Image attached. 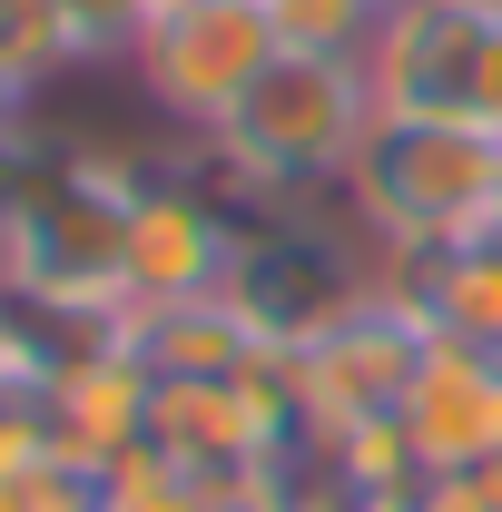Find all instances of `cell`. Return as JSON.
Segmentation results:
<instances>
[{
  "label": "cell",
  "mask_w": 502,
  "mask_h": 512,
  "mask_svg": "<svg viewBox=\"0 0 502 512\" xmlns=\"http://www.w3.org/2000/svg\"><path fill=\"white\" fill-rule=\"evenodd\" d=\"M384 99L365 60H325V50H276V60L256 69V89L227 109V119L207 128L188 148V178L217 188V207L256 227L247 207H296L315 188H345L355 178V158H365V138H375Z\"/></svg>",
  "instance_id": "1"
},
{
  "label": "cell",
  "mask_w": 502,
  "mask_h": 512,
  "mask_svg": "<svg viewBox=\"0 0 502 512\" xmlns=\"http://www.w3.org/2000/svg\"><path fill=\"white\" fill-rule=\"evenodd\" d=\"M493 188H502V138L473 119H414V109H384L345 207L384 256H434L463 237H493Z\"/></svg>",
  "instance_id": "2"
},
{
  "label": "cell",
  "mask_w": 502,
  "mask_h": 512,
  "mask_svg": "<svg viewBox=\"0 0 502 512\" xmlns=\"http://www.w3.org/2000/svg\"><path fill=\"white\" fill-rule=\"evenodd\" d=\"M384 296V266H375V237L345 217H266L237 266H227V306L256 325L266 355H306L315 335H335L345 316H365Z\"/></svg>",
  "instance_id": "3"
},
{
  "label": "cell",
  "mask_w": 502,
  "mask_h": 512,
  "mask_svg": "<svg viewBox=\"0 0 502 512\" xmlns=\"http://www.w3.org/2000/svg\"><path fill=\"white\" fill-rule=\"evenodd\" d=\"M276 50H286V40H276L266 0H158L119 69H128V89H138L148 119L207 138V128L256 89V69L276 60Z\"/></svg>",
  "instance_id": "4"
},
{
  "label": "cell",
  "mask_w": 502,
  "mask_h": 512,
  "mask_svg": "<svg viewBox=\"0 0 502 512\" xmlns=\"http://www.w3.org/2000/svg\"><path fill=\"white\" fill-rule=\"evenodd\" d=\"M424 345H434V325L414 316V306H394V296H375L365 316H345L335 335H315L306 355H286L296 424L325 434V444H345L365 424H394L404 394H414V375H424Z\"/></svg>",
  "instance_id": "5"
},
{
  "label": "cell",
  "mask_w": 502,
  "mask_h": 512,
  "mask_svg": "<svg viewBox=\"0 0 502 512\" xmlns=\"http://www.w3.org/2000/svg\"><path fill=\"white\" fill-rule=\"evenodd\" d=\"M247 247V227L217 207L207 178H188V158H168L158 178H138L128 197V256H119V306H188V296H227V266Z\"/></svg>",
  "instance_id": "6"
},
{
  "label": "cell",
  "mask_w": 502,
  "mask_h": 512,
  "mask_svg": "<svg viewBox=\"0 0 502 512\" xmlns=\"http://www.w3.org/2000/svg\"><path fill=\"white\" fill-rule=\"evenodd\" d=\"M483 40H493V0H384V30H375V50H365V79H375L384 109L473 119Z\"/></svg>",
  "instance_id": "7"
},
{
  "label": "cell",
  "mask_w": 502,
  "mask_h": 512,
  "mask_svg": "<svg viewBox=\"0 0 502 512\" xmlns=\"http://www.w3.org/2000/svg\"><path fill=\"white\" fill-rule=\"evenodd\" d=\"M394 424H404V444H414L424 473L502 463V355L434 335V345H424V375H414V394H404Z\"/></svg>",
  "instance_id": "8"
},
{
  "label": "cell",
  "mask_w": 502,
  "mask_h": 512,
  "mask_svg": "<svg viewBox=\"0 0 502 512\" xmlns=\"http://www.w3.org/2000/svg\"><path fill=\"white\" fill-rule=\"evenodd\" d=\"M40 394V424H50V453L60 463H89V473H109L119 453L148 444V404H158V375L109 345V355H89V365H69V375L30 384Z\"/></svg>",
  "instance_id": "9"
},
{
  "label": "cell",
  "mask_w": 502,
  "mask_h": 512,
  "mask_svg": "<svg viewBox=\"0 0 502 512\" xmlns=\"http://www.w3.org/2000/svg\"><path fill=\"white\" fill-rule=\"evenodd\" d=\"M128 355L148 365V375H247L256 355V325L227 306V296H188V306H148V316H128Z\"/></svg>",
  "instance_id": "10"
},
{
  "label": "cell",
  "mask_w": 502,
  "mask_h": 512,
  "mask_svg": "<svg viewBox=\"0 0 502 512\" xmlns=\"http://www.w3.org/2000/svg\"><path fill=\"white\" fill-rule=\"evenodd\" d=\"M79 69H89V50H79V30H69L60 0H0V79H10L20 99L60 89Z\"/></svg>",
  "instance_id": "11"
},
{
  "label": "cell",
  "mask_w": 502,
  "mask_h": 512,
  "mask_svg": "<svg viewBox=\"0 0 502 512\" xmlns=\"http://www.w3.org/2000/svg\"><path fill=\"white\" fill-rule=\"evenodd\" d=\"M286 50H325V60H365L384 30V0H266Z\"/></svg>",
  "instance_id": "12"
},
{
  "label": "cell",
  "mask_w": 502,
  "mask_h": 512,
  "mask_svg": "<svg viewBox=\"0 0 502 512\" xmlns=\"http://www.w3.org/2000/svg\"><path fill=\"white\" fill-rule=\"evenodd\" d=\"M207 503V483H197V473H178V463H168V453H119V463H109V473H99V512H197Z\"/></svg>",
  "instance_id": "13"
},
{
  "label": "cell",
  "mask_w": 502,
  "mask_h": 512,
  "mask_svg": "<svg viewBox=\"0 0 502 512\" xmlns=\"http://www.w3.org/2000/svg\"><path fill=\"white\" fill-rule=\"evenodd\" d=\"M0 512H99V473L40 453L30 473H0Z\"/></svg>",
  "instance_id": "14"
},
{
  "label": "cell",
  "mask_w": 502,
  "mask_h": 512,
  "mask_svg": "<svg viewBox=\"0 0 502 512\" xmlns=\"http://www.w3.org/2000/svg\"><path fill=\"white\" fill-rule=\"evenodd\" d=\"M414 512H502V463H463V473H424Z\"/></svg>",
  "instance_id": "15"
},
{
  "label": "cell",
  "mask_w": 502,
  "mask_h": 512,
  "mask_svg": "<svg viewBox=\"0 0 502 512\" xmlns=\"http://www.w3.org/2000/svg\"><path fill=\"white\" fill-rule=\"evenodd\" d=\"M473 119L502 138V0H493V40H483V89H473Z\"/></svg>",
  "instance_id": "16"
},
{
  "label": "cell",
  "mask_w": 502,
  "mask_h": 512,
  "mask_svg": "<svg viewBox=\"0 0 502 512\" xmlns=\"http://www.w3.org/2000/svg\"><path fill=\"white\" fill-rule=\"evenodd\" d=\"M197 512H266V503H256L247 483H207V503H197Z\"/></svg>",
  "instance_id": "17"
},
{
  "label": "cell",
  "mask_w": 502,
  "mask_h": 512,
  "mask_svg": "<svg viewBox=\"0 0 502 512\" xmlns=\"http://www.w3.org/2000/svg\"><path fill=\"white\" fill-rule=\"evenodd\" d=\"M20 128H30V99H20V89L0 79V138H20Z\"/></svg>",
  "instance_id": "18"
},
{
  "label": "cell",
  "mask_w": 502,
  "mask_h": 512,
  "mask_svg": "<svg viewBox=\"0 0 502 512\" xmlns=\"http://www.w3.org/2000/svg\"><path fill=\"white\" fill-rule=\"evenodd\" d=\"M0 384H10V335H0Z\"/></svg>",
  "instance_id": "19"
},
{
  "label": "cell",
  "mask_w": 502,
  "mask_h": 512,
  "mask_svg": "<svg viewBox=\"0 0 502 512\" xmlns=\"http://www.w3.org/2000/svg\"><path fill=\"white\" fill-rule=\"evenodd\" d=\"M493 237H502V188H493Z\"/></svg>",
  "instance_id": "20"
}]
</instances>
